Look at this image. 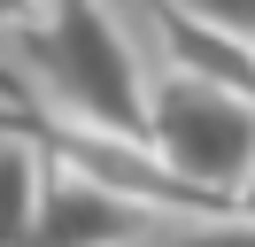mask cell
I'll list each match as a JSON object with an SVG mask.
<instances>
[{
    "label": "cell",
    "mask_w": 255,
    "mask_h": 247,
    "mask_svg": "<svg viewBox=\"0 0 255 247\" xmlns=\"http://www.w3.org/2000/svg\"><path fill=\"white\" fill-rule=\"evenodd\" d=\"M39 85L54 93L70 124L116 139H147V101H155V70H147L139 39L124 31V15L109 0H47L31 31H23Z\"/></svg>",
    "instance_id": "1"
},
{
    "label": "cell",
    "mask_w": 255,
    "mask_h": 247,
    "mask_svg": "<svg viewBox=\"0 0 255 247\" xmlns=\"http://www.w3.org/2000/svg\"><path fill=\"white\" fill-rule=\"evenodd\" d=\"M147 147L178 178H193L224 209H240L248 185H255V93L209 85V77H186V70H155Z\"/></svg>",
    "instance_id": "2"
},
{
    "label": "cell",
    "mask_w": 255,
    "mask_h": 247,
    "mask_svg": "<svg viewBox=\"0 0 255 247\" xmlns=\"http://www.w3.org/2000/svg\"><path fill=\"white\" fill-rule=\"evenodd\" d=\"M147 224V209L116 201L109 185H93L85 170H70L54 154L47 170V201H39V224H31V247H131Z\"/></svg>",
    "instance_id": "3"
},
{
    "label": "cell",
    "mask_w": 255,
    "mask_h": 247,
    "mask_svg": "<svg viewBox=\"0 0 255 247\" xmlns=\"http://www.w3.org/2000/svg\"><path fill=\"white\" fill-rule=\"evenodd\" d=\"M47 170H54V154L31 131V116H0V247H31Z\"/></svg>",
    "instance_id": "4"
},
{
    "label": "cell",
    "mask_w": 255,
    "mask_h": 247,
    "mask_svg": "<svg viewBox=\"0 0 255 247\" xmlns=\"http://www.w3.org/2000/svg\"><path fill=\"white\" fill-rule=\"evenodd\" d=\"M178 247H255V209H224V216H193L178 232Z\"/></svg>",
    "instance_id": "5"
},
{
    "label": "cell",
    "mask_w": 255,
    "mask_h": 247,
    "mask_svg": "<svg viewBox=\"0 0 255 247\" xmlns=\"http://www.w3.org/2000/svg\"><path fill=\"white\" fill-rule=\"evenodd\" d=\"M201 23H217V31H232L240 46H255V0H186Z\"/></svg>",
    "instance_id": "6"
},
{
    "label": "cell",
    "mask_w": 255,
    "mask_h": 247,
    "mask_svg": "<svg viewBox=\"0 0 255 247\" xmlns=\"http://www.w3.org/2000/svg\"><path fill=\"white\" fill-rule=\"evenodd\" d=\"M47 15V0H0V31H31Z\"/></svg>",
    "instance_id": "7"
},
{
    "label": "cell",
    "mask_w": 255,
    "mask_h": 247,
    "mask_svg": "<svg viewBox=\"0 0 255 247\" xmlns=\"http://www.w3.org/2000/svg\"><path fill=\"white\" fill-rule=\"evenodd\" d=\"M0 101H8V108L23 101V85H16V70H0Z\"/></svg>",
    "instance_id": "8"
}]
</instances>
